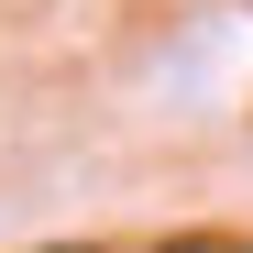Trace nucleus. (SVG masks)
I'll use <instances>...</instances> for the list:
<instances>
[{"label": "nucleus", "instance_id": "obj_1", "mask_svg": "<svg viewBox=\"0 0 253 253\" xmlns=\"http://www.w3.org/2000/svg\"><path fill=\"white\" fill-rule=\"evenodd\" d=\"M55 253H99V242H55Z\"/></svg>", "mask_w": 253, "mask_h": 253}]
</instances>
